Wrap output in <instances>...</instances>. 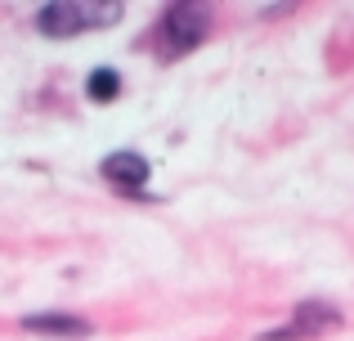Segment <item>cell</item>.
<instances>
[{
    "instance_id": "6da1fadb",
    "label": "cell",
    "mask_w": 354,
    "mask_h": 341,
    "mask_svg": "<svg viewBox=\"0 0 354 341\" xmlns=\"http://www.w3.org/2000/svg\"><path fill=\"white\" fill-rule=\"evenodd\" d=\"M117 18H121V5H90V0L72 5V0H54V5H41L36 27H41L45 36H54V41H63V36H77V32H86V27L117 23Z\"/></svg>"
},
{
    "instance_id": "7a4b0ae2",
    "label": "cell",
    "mask_w": 354,
    "mask_h": 341,
    "mask_svg": "<svg viewBox=\"0 0 354 341\" xmlns=\"http://www.w3.org/2000/svg\"><path fill=\"white\" fill-rule=\"evenodd\" d=\"M207 36V9L198 5H171L162 18V50L166 54H184Z\"/></svg>"
},
{
    "instance_id": "5b68a950",
    "label": "cell",
    "mask_w": 354,
    "mask_h": 341,
    "mask_svg": "<svg viewBox=\"0 0 354 341\" xmlns=\"http://www.w3.org/2000/svg\"><path fill=\"white\" fill-rule=\"evenodd\" d=\"M23 328H32V333H63V337H86L90 324L77 315H27Z\"/></svg>"
},
{
    "instance_id": "277c9868",
    "label": "cell",
    "mask_w": 354,
    "mask_h": 341,
    "mask_svg": "<svg viewBox=\"0 0 354 341\" xmlns=\"http://www.w3.org/2000/svg\"><path fill=\"white\" fill-rule=\"evenodd\" d=\"M104 175L121 189H139V184L148 180V162L139 158V153H108L104 158Z\"/></svg>"
},
{
    "instance_id": "3957f363",
    "label": "cell",
    "mask_w": 354,
    "mask_h": 341,
    "mask_svg": "<svg viewBox=\"0 0 354 341\" xmlns=\"http://www.w3.org/2000/svg\"><path fill=\"white\" fill-rule=\"evenodd\" d=\"M341 324V310L328 306V301H305V306H296L292 324L278 328V333H265V341H305L314 333H323V328H337Z\"/></svg>"
},
{
    "instance_id": "8992f818",
    "label": "cell",
    "mask_w": 354,
    "mask_h": 341,
    "mask_svg": "<svg viewBox=\"0 0 354 341\" xmlns=\"http://www.w3.org/2000/svg\"><path fill=\"white\" fill-rule=\"evenodd\" d=\"M90 99H99V104H108V99H117V90H121V77L113 68H95L90 72Z\"/></svg>"
}]
</instances>
